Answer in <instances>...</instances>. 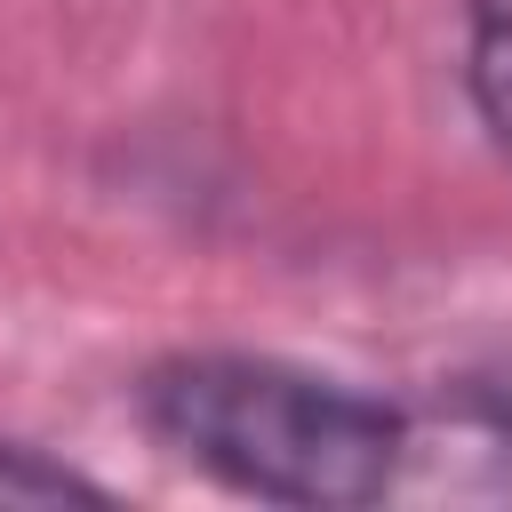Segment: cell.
<instances>
[{
    "mask_svg": "<svg viewBox=\"0 0 512 512\" xmlns=\"http://www.w3.org/2000/svg\"><path fill=\"white\" fill-rule=\"evenodd\" d=\"M136 424L200 480L288 512L384 504L408 456L424 448L400 400L280 352H216V344L152 360L136 376Z\"/></svg>",
    "mask_w": 512,
    "mask_h": 512,
    "instance_id": "obj_1",
    "label": "cell"
},
{
    "mask_svg": "<svg viewBox=\"0 0 512 512\" xmlns=\"http://www.w3.org/2000/svg\"><path fill=\"white\" fill-rule=\"evenodd\" d=\"M464 24V88L472 112L488 120L496 152L512 160V0H456Z\"/></svg>",
    "mask_w": 512,
    "mask_h": 512,
    "instance_id": "obj_2",
    "label": "cell"
},
{
    "mask_svg": "<svg viewBox=\"0 0 512 512\" xmlns=\"http://www.w3.org/2000/svg\"><path fill=\"white\" fill-rule=\"evenodd\" d=\"M0 504H112V488L96 472H80L72 456L0 432Z\"/></svg>",
    "mask_w": 512,
    "mask_h": 512,
    "instance_id": "obj_3",
    "label": "cell"
}]
</instances>
